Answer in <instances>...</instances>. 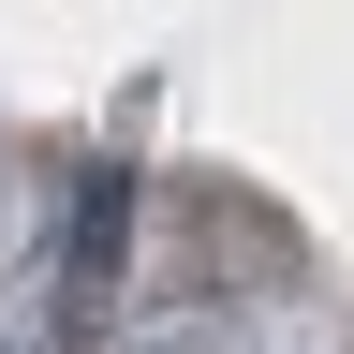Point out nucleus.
I'll return each mask as SVG.
<instances>
[{
	"mask_svg": "<svg viewBox=\"0 0 354 354\" xmlns=\"http://www.w3.org/2000/svg\"><path fill=\"white\" fill-rule=\"evenodd\" d=\"M118 251H133V177L104 162V177L74 192V266H59V295H74V310H104V295H118Z\"/></svg>",
	"mask_w": 354,
	"mask_h": 354,
	"instance_id": "obj_1",
	"label": "nucleus"
}]
</instances>
